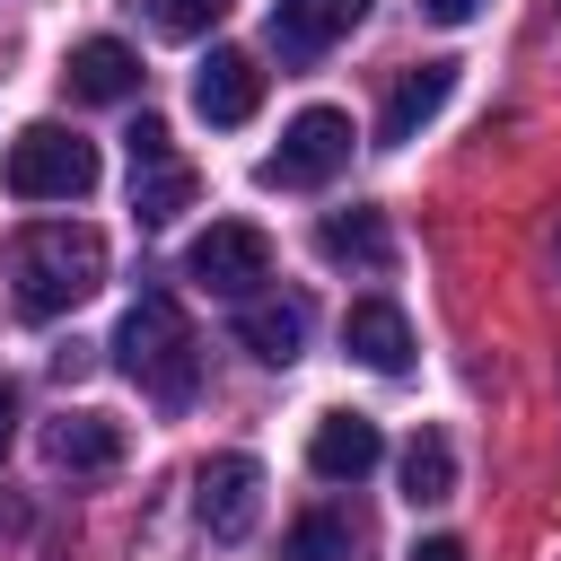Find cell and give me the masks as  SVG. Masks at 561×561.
I'll use <instances>...</instances> for the list:
<instances>
[{
  "mask_svg": "<svg viewBox=\"0 0 561 561\" xmlns=\"http://www.w3.org/2000/svg\"><path fill=\"white\" fill-rule=\"evenodd\" d=\"M552 263H561V237H552Z\"/></svg>",
  "mask_w": 561,
  "mask_h": 561,
  "instance_id": "obj_23",
  "label": "cell"
},
{
  "mask_svg": "<svg viewBox=\"0 0 561 561\" xmlns=\"http://www.w3.org/2000/svg\"><path fill=\"white\" fill-rule=\"evenodd\" d=\"M44 456H53L61 473H114V465H123V430H114L105 412H61V421L44 430Z\"/></svg>",
  "mask_w": 561,
  "mask_h": 561,
  "instance_id": "obj_13",
  "label": "cell"
},
{
  "mask_svg": "<svg viewBox=\"0 0 561 561\" xmlns=\"http://www.w3.org/2000/svg\"><path fill=\"white\" fill-rule=\"evenodd\" d=\"M316 254H324V263H359V272H377V263L394 254V237H386L377 210H333V219L316 228Z\"/></svg>",
  "mask_w": 561,
  "mask_h": 561,
  "instance_id": "obj_16",
  "label": "cell"
},
{
  "mask_svg": "<svg viewBox=\"0 0 561 561\" xmlns=\"http://www.w3.org/2000/svg\"><path fill=\"white\" fill-rule=\"evenodd\" d=\"M403 500H412V508L456 500V447H447L438 430H412V447H403Z\"/></svg>",
  "mask_w": 561,
  "mask_h": 561,
  "instance_id": "obj_17",
  "label": "cell"
},
{
  "mask_svg": "<svg viewBox=\"0 0 561 561\" xmlns=\"http://www.w3.org/2000/svg\"><path fill=\"white\" fill-rule=\"evenodd\" d=\"M342 351H351L359 368H377V377H403V368H412V324H403V307H394V298H359V307L342 316Z\"/></svg>",
  "mask_w": 561,
  "mask_h": 561,
  "instance_id": "obj_9",
  "label": "cell"
},
{
  "mask_svg": "<svg viewBox=\"0 0 561 561\" xmlns=\"http://www.w3.org/2000/svg\"><path fill=\"white\" fill-rule=\"evenodd\" d=\"M193 508H202V526H210L219 543H245L254 517H263V465H254L245 447L210 456V465L193 473Z\"/></svg>",
  "mask_w": 561,
  "mask_h": 561,
  "instance_id": "obj_5",
  "label": "cell"
},
{
  "mask_svg": "<svg viewBox=\"0 0 561 561\" xmlns=\"http://www.w3.org/2000/svg\"><path fill=\"white\" fill-rule=\"evenodd\" d=\"M9 280H18V307H26V316H61V307L96 298V280H105V237L79 228V219H35V228L9 245Z\"/></svg>",
  "mask_w": 561,
  "mask_h": 561,
  "instance_id": "obj_1",
  "label": "cell"
},
{
  "mask_svg": "<svg viewBox=\"0 0 561 561\" xmlns=\"http://www.w3.org/2000/svg\"><path fill=\"white\" fill-rule=\"evenodd\" d=\"M140 18H149L158 35H210V26L228 18V0H140Z\"/></svg>",
  "mask_w": 561,
  "mask_h": 561,
  "instance_id": "obj_18",
  "label": "cell"
},
{
  "mask_svg": "<svg viewBox=\"0 0 561 561\" xmlns=\"http://www.w3.org/2000/svg\"><path fill=\"white\" fill-rule=\"evenodd\" d=\"M131 210H140V228H167V219H184V210H193V167H184L175 149H158V158H131Z\"/></svg>",
  "mask_w": 561,
  "mask_h": 561,
  "instance_id": "obj_15",
  "label": "cell"
},
{
  "mask_svg": "<svg viewBox=\"0 0 561 561\" xmlns=\"http://www.w3.org/2000/svg\"><path fill=\"white\" fill-rule=\"evenodd\" d=\"M368 18V0H280L272 9V44L289 53V61H307V53H324L333 35H351Z\"/></svg>",
  "mask_w": 561,
  "mask_h": 561,
  "instance_id": "obj_12",
  "label": "cell"
},
{
  "mask_svg": "<svg viewBox=\"0 0 561 561\" xmlns=\"http://www.w3.org/2000/svg\"><path fill=\"white\" fill-rule=\"evenodd\" d=\"M307 298H289V289H272V298H245V316H237V342L263 359V368H289L298 351H307Z\"/></svg>",
  "mask_w": 561,
  "mask_h": 561,
  "instance_id": "obj_10",
  "label": "cell"
},
{
  "mask_svg": "<svg viewBox=\"0 0 561 561\" xmlns=\"http://www.w3.org/2000/svg\"><path fill=\"white\" fill-rule=\"evenodd\" d=\"M342 158H351V114L307 105V114L280 131V149L263 158V184H324V175H342Z\"/></svg>",
  "mask_w": 561,
  "mask_h": 561,
  "instance_id": "obj_6",
  "label": "cell"
},
{
  "mask_svg": "<svg viewBox=\"0 0 561 561\" xmlns=\"http://www.w3.org/2000/svg\"><path fill=\"white\" fill-rule=\"evenodd\" d=\"M289 552H298V561H351V526H342V517H298Z\"/></svg>",
  "mask_w": 561,
  "mask_h": 561,
  "instance_id": "obj_19",
  "label": "cell"
},
{
  "mask_svg": "<svg viewBox=\"0 0 561 561\" xmlns=\"http://www.w3.org/2000/svg\"><path fill=\"white\" fill-rule=\"evenodd\" d=\"M438 26H465V18H482V0H421Z\"/></svg>",
  "mask_w": 561,
  "mask_h": 561,
  "instance_id": "obj_21",
  "label": "cell"
},
{
  "mask_svg": "<svg viewBox=\"0 0 561 561\" xmlns=\"http://www.w3.org/2000/svg\"><path fill=\"white\" fill-rule=\"evenodd\" d=\"M131 88H140V53H131V44L88 35V44L70 53V96H88V105H123Z\"/></svg>",
  "mask_w": 561,
  "mask_h": 561,
  "instance_id": "obj_14",
  "label": "cell"
},
{
  "mask_svg": "<svg viewBox=\"0 0 561 561\" xmlns=\"http://www.w3.org/2000/svg\"><path fill=\"white\" fill-rule=\"evenodd\" d=\"M377 456H386V438H377V421H359V412H324L316 438H307V465H316L324 482H359Z\"/></svg>",
  "mask_w": 561,
  "mask_h": 561,
  "instance_id": "obj_11",
  "label": "cell"
},
{
  "mask_svg": "<svg viewBox=\"0 0 561 561\" xmlns=\"http://www.w3.org/2000/svg\"><path fill=\"white\" fill-rule=\"evenodd\" d=\"M114 368H123L140 394H158V403H184V394H193V377H202L193 316H184L167 289H140V298L123 307V324H114Z\"/></svg>",
  "mask_w": 561,
  "mask_h": 561,
  "instance_id": "obj_2",
  "label": "cell"
},
{
  "mask_svg": "<svg viewBox=\"0 0 561 561\" xmlns=\"http://www.w3.org/2000/svg\"><path fill=\"white\" fill-rule=\"evenodd\" d=\"M0 184L18 202H79V193H96V149L61 123H26L0 158Z\"/></svg>",
  "mask_w": 561,
  "mask_h": 561,
  "instance_id": "obj_3",
  "label": "cell"
},
{
  "mask_svg": "<svg viewBox=\"0 0 561 561\" xmlns=\"http://www.w3.org/2000/svg\"><path fill=\"white\" fill-rule=\"evenodd\" d=\"M184 280H202L210 298H254L272 280V237L254 219H210L193 245H184Z\"/></svg>",
  "mask_w": 561,
  "mask_h": 561,
  "instance_id": "obj_4",
  "label": "cell"
},
{
  "mask_svg": "<svg viewBox=\"0 0 561 561\" xmlns=\"http://www.w3.org/2000/svg\"><path fill=\"white\" fill-rule=\"evenodd\" d=\"M403 561H465V543H456V535H421Z\"/></svg>",
  "mask_w": 561,
  "mask_h": 561,
  "instance_id": "obj_20",
  "label": "cell"
},
{
  "mask_svg": "<svg viewBox=\"0 0 561 561\" xmlns=\"http://www.w3.org/2000/svg\"><path fill=\"white\" fill-rule=\"evenodd\" d=\"M254 105H263V70H254V53L219 44V53L193 70V114H202V123H245Z\"/></svg>",
  "mask_w": 561,
  "mask_h": 561,
  "instance_id": "obj_8",
  "label": "cell"
},
{
  "mask_svg": "<svg viewBox=\"0 0 561 561\" xmlns=\"http://www.w3.org/2000/svg\"><path fill=\"white\" fill-rule=\"evenodd\" d=\"M447 96H456V61H412V70L394 79L386 114H377V140H386V149L421 140V131H430V123L447 114Z\"/></svg>",
  "mask_w": 561,
  "mask_h": 561,
  "instance_id": "obj_7",
  "label": "cell"
},
{
  "mask_svg": "<svg viewBox=\"0 0 561 561\" xmlns=\"http://www.w3.org/2000/svg\"><path fill=\"white\" fill-rule=\"evenodd\" d=\"M9 438H18V386L0 377V456H9Z\"/></svg>",
  "mask_w": 561,
  "mask_h": 561,
  "instance_id": "obj_22",
  "label": "cell"
}]
</instances>
